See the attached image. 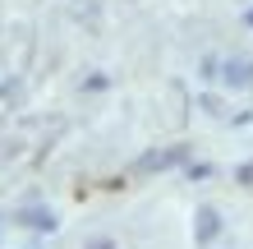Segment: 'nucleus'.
Segmentation results:
<instances>
[{"instance_id":"obj_1","label":"nucleus","mask_w":253,"mask_h":249,"mask_svg":"<svg viewBox=\"0 0 253 249\" xmlns=\"http://www.w3.org/2000/svg\"><path fill=\"white\" fill-rule=\"evenodd\" d=\"M226 79H230V83H249V79H253V65H230Z\"/></svg>"},{"instance_id":"obj_2","label":"nucleus","mask_w":253,"mask_h":249,"mask_svg":"<svg viewBox=\"0 0 253 249\" xmlns=\"http://www.w3.org/2000/svg\"><path fill=\"white\" fill-rule=\"evenodd\" d=\"M244 19H249V23H253V9H249V14H244Z\"/></svg>"},{"instance_id":"obj_3","label":"nucleus","mask_w":253,"mask_h":249,"mask_svg":"<svg viewBox=\"0 0 253 249\" xmlns=\"http://www.w3.org/2000/svg\"><path fill=\"white\" fill-rule=\"evenodd\" d=\"M92 249H111V245H92Z\"/></svg>"}]
</instances>
